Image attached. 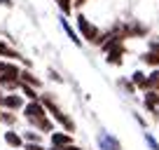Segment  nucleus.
I'll use <instances>...</instances> for the list:
<instances>
[{"label":"nucleus","instance_id":"obj_1","mask_svg":"<svg viewBox=\"0 0 159 150\" xmlns=\"http://www.w3.org/2000/svg\"><path fill=\"white\" fill-rule=\"evenodd\" d=\"M24 115H26V120H28L30 124H35L40 131H52V120L47 117L45 103H40V101H30V103L26 105Z\"/></svg>","mask_w":159,"mask_h":150},{"label":"nucleus","instance_id":"obj_2","mask_svg":"<svg viewBox=\"0 0 159 150\" xmlns=\"http://www.w3.org/2000/svg\"><path fill=\"white\" fill-rule=\"evenodd\" d=\"M75 24H77V30L82 33V38H84L87 42H91V45H101L103 42V35H101V28L98 26H94L89 19H87L82 12L77 14V19H75Z\"/></svg>","mask_w":159,"mask_h":150},{"label":"nucleus","instance_id":"obj_3","mask_svg":"<svg viewBox=\"0 0 159 150\" xmlns=\"http://www.w3.org/2000/svg\"><path fill=\"white\" fill-rule=\"evenodd\" d=\"M42 103H45V108L49 110L52 115H54V120H56V122H61V124L66 127V131H73V129H75V124H73V122H70L68 117L63 115V113H61V110H59V105H56V103H54L52 99H45Z\"/></svg>","mask_w":159,"mask_h":150},{"label":"nucleus","instance_id":"obj_4","mask_svg":"<svg viewBox=\"0 0 159 150\" xmlns=\"http://www.w3.org/2000/svg\"><path fill=\"white\" fill-rule=\"evenodd\" d=\"M98 148L101 150H122V143H119V138H115L112 134L101 131L98 134Z\"/></svg>","mask_w":159,"mask_h":150},{"label":"nucleus","instance_id":"obj_5","mask_svg":"<svg viewBox=\"0 0 159 150\" xmlns=\"http://www.w3.org/2000/svg\"><path fill=\"white\" fill-rule=\"evenodd\" d=\"M52 145H54V148L66 150L68 145H73V138H70V134H63V131H54V134H52Z\"/></svg>","mask_w":159,"mask_h":150},{"label":"nucleus","instance_id":"obj_6","mask_svg":"<svg viewBox=\"0 0 159 150\" xmlns=\"http://www.w3.org/2000/svg\"><path fill=\"white\" fill-rule=\"evenodd\" d=\"M145 108H148L150 113H159V91L150 89L148 94H145Z\"/></svg>","mask_w":159,"mask_h":150},{"label":"nucleus","instance_id":"obj_7","mask_svg":"<svg viewBox=\"0 0 159 150\" xmlns=\"http://www.w3.org/2000/svg\"><path fill=\"white\" fill-rule=\"evenodd\" d=\"M2 105H5V108H10V110H16V108H21V105H24V99H21V96H16V94H7V96H2Z\"/></svg>","mask_w":159,"mask_h":150},{"label":"nucleus","instance_id":"obj_8","mask_svg":"<svg viewBox=\"0 0 159 150\" xmlns=\"http://www.w3.org/2000/svg\"><path fill=\"white\" fill-rule=\"evenodd\" d=\"M61 28L66 30V35H68V38H70V40H73L77 47L82 45V42H80V38H77V33H75V30H73V26H70L68 21H66V16H63V14H61Z\"/></svg>","mask_w":159,"mask_h":150},{"label":"nucleus","instance_id":"obj_9","mask_svg":"<svg viewBox=\"0 0 159 150\" xmlns=\"http://www.w3.org/2000/svg\"><path fill=\"white\" fill-rule=\"evenodd\" d=\"M122 56H124V49H122V47H115V49L108 52V63L119 66V63H122Z\"/></svg>","mask_w":159,"mask_h":150},{"label":"nucleus","instance_id":"obj_10","mask_svg":"<svg viewBox=\"0 0 159 150\" xmlns=\"http://www.w3.org/2000/svg\"><path fill=\"white\" fill-rule=\"evenodd\" d=\"M5 143L12 145V148H21V145H24V141H21V136L14 134V131H5Z\"/></svg>","mask_w":159,"mask_h":150},{"label":"nucleus","instance_id":"obj_11","mask_svg":"<svg viewBox=\"0 0 159 150\" xmlns=\"http://www.w3.org/2000/svg\"><path fill=\"white\" fill-rule=\"evenodd\" d=\"M131 82H134V87H140V89H148V75H143L140 70H136V73L131 75Z\"/></svg>","mask_w":159,"mask_h":150},{"label":"nucleus","instance_id":"obj_12","mask_svg":"<svg viewBox=\"0 0 159 150\" xmlns=\"http://www.w3.org/2000/svg\"><path fill=\"white\" fill-rule=\"evenodd\" d=\"M21 82H24V85H30V87H40V80L33 73H28V70H21Z\"/></svg>","mask_w":159,"mask_h":150},{"label":"nucleus","instance_id":"obj_13","mask_svg":"<svg viewBox=\"0 0 159 150\" xmlns=\"http://www.w3.org/2000/svg\"><path fill=\"white\" fill-rule=\"evenodd\" d=\"M148 89H157L159 91V70H152V73L148 75Z\"/></svg>","mask_w":159,"mask_h":150},{"label":"nucleus","instance_id":"obj_14","mask_svg":"<svg viewBox=\"0 0 159 150\" xmlns=\"http://www.w3.org/2000/svg\"><path fill=\"white\" fill-rule=\"evenodd\" d=\"M0 56H7V59H21V56L16 54L12 47H7L5 42H0Z\"/></svg>","mask_w":159,"mask_h":150},{"label":"nucleus","instance_id":"obj_15","mask_svg":"<svg viewBox=\"0 0 159 150\" xmlns=\"http://www.w3.org/2000/svg\"><path fill=\"white\" fill-rule=\"evenodd\" d=\"M19 87H21V91L26 94V99H30V101H38V94H35V89H33L30 85H24V82H21Z\"/></svg>","mask_w":159,"mask_h":150},{"label":"nucleus","instance_id":"obj_16","mask_svg":"<svg viewBox=\"0 0 159 150\" xmlns=\"http://www.w3.org/2000/svg\"><path fill=\"white\" fill-rule=\"evenodd\" d=\"M56 2H59V7H61V12H63V16L70 14V10H73V0H56Z\"/></svg>","mask_w":159,"mask_h":150},{"label":"nucleus","instance_id":"obj_17","mask_svg":"<svg viewBox=\"0 0 159 150\" xmlns=\"http://www.w3.org/2000/svg\"><path fill=\"white\" fill-rule=\"evenodd\" d=\"M145 141H148L150 150H159V143H157V138H154L152 134H145Z\"/></svg>","mask_w":159,"mask_h":150},{"label":"nucleus","instance_id":"obj_18","mask_svg":"<svg viewBox=\"0 0 159 150\" xmlns=\"http://www.w3.org/2000/svg\"><path fill=\"white\" fill-rule=\"evenodd\" d=\"M26 138H28L30 143H40V136L35 134V131H28V134H26Z\"/></svg>","mask_w":159,"mask_h":150},{"label":"nucleus","instance_id":"obj_19","mask_svg":"<svg viewBox=\"0 0 159 150\" xmlns=\"http://www.w3.org/2000/svg\"><path fill=\"white\" fill-rule=\"evenodd\" d=\"M0 120H2V122H7V124H12V122H14V117H12L10 113H2V115H0Z\"/></svg>","mask_w":159,"mask_h":150},{"label":"nucleus","instance_id":"obj_20","mask_svg":"<svg viewBox=\"0 0 159 150\" xmlns=\"http://www.w3.org/2000/svg\"><path fill=\"white\" fill-rule=\"evenodd\" d=\"M26 150H42V148H40L38 143H33V145H26Z\"/></svg>","mask_w":159,"mask_h":150},{"label":"nucleus","instance_id":"obj_21","mask_svg":"<svg viewBox=\"0 0 159 150\" xmlns=\"http://www.w3.org/2000/svg\"><path fill=\"white\" fill-rule=\"evenodd\" d=\"M84 2H87V0H73V5H77V7H82Z\"/></svg>","mask_w":159,"mask_h":150},{"label":"nucleus","instance_id":"obj_22","mask_svg":"<svg viewBox=\"0 0 159 150\" xmlns=\"http://www.w3.org/2000/svg\"><path fill=\"white\" fill-rule=\"evenodd\" d=\"M5 68H7V63H5V61H0V75L5 73Z\"/></svg>","mask_w":159,"mask_h":150},{"label":"nucleus","instance_id":"obj_23","mask_svg":"<svg viewBox=\"0 0 159 150\" xmlns=\"http://www.w3.org/2000/svg\"><path fill=\"white\" fill-rule=\"evenodd\" d=\"M0 5H5V7H10V5H12V0H0Z\"/></svg>","mask_w":159,"mask_h":150},{"label":"nucleus","instance_id":"obj_24","mask_svg":"<svg viewBox=\"0 0 159 150\" xmlns=\"http://www.w3.org/2000/svg\"><path fill=\"white\" fill-rule=\"evenodd\" d=\"M66 150H80V148H77V145H68Z\"/></svg>","mask_w":159,"mask_h":150},{"label":"nucleus","instance_id":"obj_25","mask_svg":"<svg viewBox=\"0 0 159 150\" xmlns=\"http://www.w3.org/2000/svg\"><path fill=\"white\" fill-rule=\"evenodd\" d=\"M49 150H61V148H54V145H52V148H49Z\"/></svg>","mask_w":159,"mask_h":150}]
</instances>
